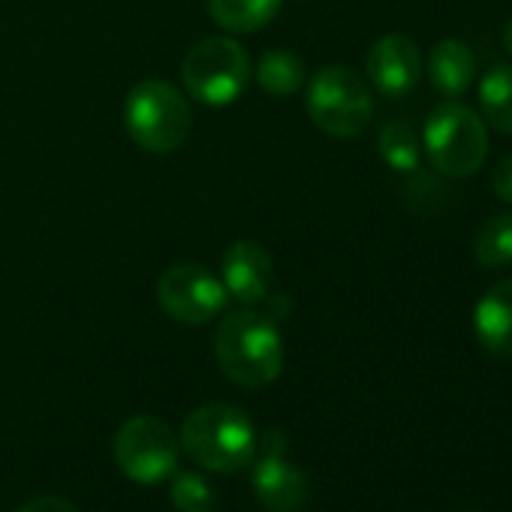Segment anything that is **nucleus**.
Segmentation results:
<instances>
[{"instance_id": "nucleus-1", "label": "nucleus", "mask_w": 512, "mask_h": 512, "mask_svg": "<svg viewBox=\"0 0 512 512\" xmlns=\"http://www.w3.org/2000/svg\"><path fill=\"white\" fill-rule=\"evenodd\" d=\"M214 359L220 371L247 389H263L284 371V341L269 314L232 311L214 335Z\"/></svg>"}, {"instance_id": "nucleus-2", "label": "nucleus", "mask_w": 512, "mask_h": 512, "mask_svg": "<svg viewBox=\"0 0 512 512\" xmlns=\"http://www.w3.org/2000/svg\"><path fill=\"white\" fill-rule=\"evenodd\" d=\"M184 452L211 473H238L256 455V428L232 404H202L181 425Z\"/></svg>"}, {"instance_id": "nucleus-3", "label": "nucleus", "mask_w": 512, "mask_h": 512, "mask_svg": "<svg viewBox=\"0 0 512 512\" xmlns=\"http://www.w3.org/2000/svg\"><path fill=\"white\" fill-rule=\"evenodd\" d=\"M124 127L139 148L151 154H172L187 142L193 112L172 82L145 79L124 100Z\"/></svg>"}, {"instance_id": "nucleus-4", "label": "nucleus", "mask_w": 512, "mask_h": 512, "mask_svg": "<svg viewBox=\"0 0 512 512\" xmlns=\"http://www.w3.org/2000/svg\"><path fill=\"white\" fill-rule=\"evenodd\" d=\"M425 154L449 178H470L488 157L485 121L458 100H443L425 121Z\"/></svg>"}, {"instance_id": "nucleus-5", "label": "nucleus", "mask_w": 512, "mask_h": 512, "mask_svg": "<svg viewBox=\"0 0 512 512\" xmlns=\"http://www.w3.org/2000/svg\"><path fill=\"white\" fill-rule=\"evenodd\" d=\"M308 115L323 133L353 139L374 118V94L356 70L332 64L308 79Z\"/></svg>"}, {"instance_id": "nucleus-6", "label": "nucleus", "mask_w": 512, "mask_h": 512, "mask_svg": "<svg viewBox=\"0 0 512 512\" xmlns=\"http://www.w3.org/2000/svg\"><path fill=\"white\" fill-rule=\"evenodd\" d=\"M184 88L202 106H232L250 82V58L232 37H205L181 64Z\"/></svg>"}, {"instance_id": "nucleus-7", "label": "nucleus", "mask_w": 512, "mask_h": 512, "mask_svg": "<svg viewBox=\"0 0 512 512\" xmlns=\"http://www.w3.org/2000/svg\"><path fill=\"white\" fill-rule=\"evenodd\" d=\"M115 461L133 482L154 485L175 473L178 440L163 419L133 416L115 434Z\"/></svg>"}, {"instance_id": "nucleus-8", "label": "nucleus", "mask_w": 512, "mask_h": 512, "mask_svg": "<svg viewBox=\"0 0 512 512\" xmlns=\"http://www.w3.org/2000/svg\"><path fill=\"white\" fill-rule=\"evenodd\" d=\"M157 302L166 317L184 326H205L226 308L229 293L211 269L199 263H178L160 275Z\"/></svg>"}, {"instance_id": "nucleus-9", "label": "nucleus", "mask_w": 512, "mask_h": 512, "mask_svg": "<svg viewBox=\"0 0 512 512\" xmlns=\"http://www.w3.org/2000/svg\"><path fill=\"white\" fill-rule=\"evenodd\" d=\"M220 281L229 299L241 305H260L272 290V253L253 238H238L223 250Z\"/></svg>"}, {"instance_id": "nucleus-10", "label": "nucleus", "mask_w": 512, "mask_h": 512, "mask_svg": "<svg viewBox=\"0 0 512 512\" xmlns=\"http://www.w3.org/2000/svg\"><path fill=\"white\" fill-rule=\"evenodd\" d=\"M425 70V58L419 46L410 37L401 34H386L380 37L365 61L368 82L383 94V97H407Z\"/></svg>"}, {"instance_id": "nucleus-11", "label": "nucleus", "mask_w": 512, "mask_h": 512, "mask_svg": "<svg viewBox=\"0 0 512 512\" xmlns=\"http://www.w3.org/2000/svg\"><path fill=\"white\" fill-rule=\"evenodd\" d=\"M253 491L263 506L275 512H299L308 503V476L290 464L284 452H260L253 467Z\"/></svg>"}, {"instance_id": "nucleus-12", "label": "nucleus", "mask_w": 512, "mask_h": 512, "mask_svg": "<svg viewBox=\"0 0 512 512\" xmlns=\"http://www.w3.org/2000/svg\"><path fill=\"white\" fill-rule=\"evenodd\" d=\"M473 335L485 353L512 362V278L497 281L476 302Z\"/></svg>"}, {"instance_id": "nucleus-13", "label": "nucleus", "mask_w": 512, "mask_h": 512, "mask_svg": "<svg viewBox=\"0 0 512 512\" xmlns=\"http://www.w3.org/2000/svg\"><path fill=\"white\" fill-rule=\"evenodd\" d=\"M431 88L446 97V100H458L461 94H467V88L473 85L476 76V58L473 49L464 40H440L425 61Z\"/></svg>"}, {"instance_id": "nucleus-14", "label": "nucleus", "mask_w": 512, "mask_h": 512, "mask_svg": "<svg viewBox=\"0 0 512 512\" xmlns=\"http://www.w3.org/2000/svg\"><path fill=\"white\" fill-rule=\"evenodd\" d=\"M284 0H208L211 19L232 34H253L275 22Z\"/></svg>"}, {"instance_id": "nucleus-15", "label": "nucleus", "mask_w": 512, "mask_h": 512, "mask_svg": "<svg viewBox=\"0 0 512 512\" xmlns=\"http://www.w3.org/2000/svg\"><path fill=\"white\" fill-rule=\"evenodd\" d=\"M256 82L263 91L287 97L305 88L308 82V67L293 49H272L256 64Z\"/></svg>"}, {"instance_id": "nucleus-16", "label": "nucleus", "mask_w": 512, "mask_h": 512, "mask_svg": "<svg viewBox=\"0 0 512 512\" xmlns=\"http://www.w3.org/2000/svg\"><path fill=\"white\" fill-rule=\"evenodd\" d=\"M482 118L503 136H512V67L497 64L479 79Z\"/></svg>"}, {"instance_id": "nucleus-17", "label": "nucleus", "mask_w": 512, "mask_h": 512, "mask_svg": "<svg viewBox=\"0 0 512 512\" xmlns=\"http://www.w3.org/2000/svg\"><path fill=\"white\" fill-rule=\"evenodd\" d=\"M473 260L494 272L512 266V211L488 217L473 238Z\"/></svg>"}, {"instance_id": "nucleus-18", "label": "nucleus", "mask_w": 512, "mask_h": 512, "mask_svg": "<svg viewBox=\"0 0 512 512\" xmlns=\"http://www.w3.org/2000/svg\"><path fill=\"white\" fill-rule=\"evenodd\" d=\"M377 151L383 163L395 172H416L422 163V142L416 130L404 121H392L377 136Z\"/></svg>"}, {"instance_id": "nucleus-19", "label": "nucleus", "mask_w": 512, "mask_h": 512, "mask_svg": "<svg viewBox=\"0 0 512 512\" xmlns=\"http://www.w3.org/2000/svg\"><path fill=\"white\" fill-rule=\"evenodd\" d=\"M172 503L178 512H214L217 494L202 473L184 470V473H175L172 479Z\"/></svg>"}, {"instance_id": "nucleus-20", "label": "nucleus", "mask_w": 512, "mask_h": 512, "mask_svg": "<svg viewBox=\"0 0 512 512\" xmlns=\"http://www.w3.org/2000/svg\"><path fill=\"white\" fill-rule=\"evenodd\" d=\"M491 187L497 193V199H503L506 205H512V154L500 157L491 175Z\"/></svg>"}, {"instance_id": "nucleus-21", "label": "nucleus", "mask_w": 512, "mask_h": 512, "mask_svg": "<svg viewBox=\"0 0 512 512\" xmlns=\"http://www.w3.org/2000/svg\"><path fill=\"white\" fill-rule=\"evenodd\" d=\"M16 512H79V509L64 497H37V500L19 506Z\"/></svg>"}, {"instance_id": "nucleus-22", "label": "nucleus", "mask_w": 512, "mask_h": 512, "mask_svg": "<svg viewBox=\"0 0 512 512\" xmlns=\"http://www.w3.org/2000/svg\"><path fill=\"white\" fill-rule=\"evenodd\" d=\"M503 49L509 52V58H512V19L506 22V28H503Z\"/></svg>"}]
</instances>
